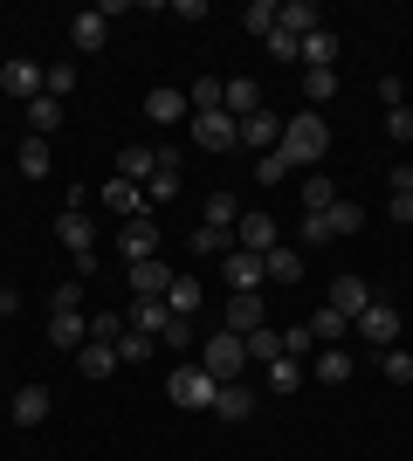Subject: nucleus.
Masks as SVG:
<instances>
[{"instance_id": "obj_44", "label": "nucleus", "mask_w": 413, "mask_h": 461, "mask_svg": "<svg viewBox=\"0 0 413 461\" xmlns=\"http://www.w3.org/2000/svg\"><path fill=\"white\" fill-rule=\"evenodd\" d=\"M56 124H62V104H56V96H35V104H28V131H56Z\"/></svg>"}, {"instance_id": "obj_29", "label": "nucleus", "mask_w": 413, "mask_h": 461, "mask_svg": "<svg viewBox=\"0 0 413 461\" xmlns=\"http://www.w3.org/2000/svg\"><path fill=\"white\" fill-rule=\"evenodd\" d=\"M386 213H393V221H413V166H393V173H386Z\"/></svg>"}, {"instance_id": "obj_32", "label": "nucleus", "mask_w": 413, "mask_h": 461, "mask_svg": "<svg viewBox=\"0 0 413 461\" xmlns=\"http://www.w3.org/2000/svg\"><path fill=\"white\" fill-rule=\"evenodd\" d=\"M296 200H303V213H331L337 186H331L324 173H303V179H296Z\"/></svg>"}, {"instance_id": "obj_52", "label": "nucleus", "mask_w": 413, "mask_h": 461, "mask_svg": "<svg viewBox=\"0 0 413 461\" xmlns=\"http://www.w3.org/2000/svg\"><path fill=\"white\" fill-rule=\"evenodd\" d=\"M386 138H400V145H413V104H400V111H386Z\"/></svg>"}, {"instance_id": "obj_23", "label": "nucleus", "mask_w": 413, "mask_h": 461, "mask_svg": "<svg viewBox=\"0 0 413 461\" xmlns=\"http://www.w3.org/2000/svg\"><path fill=\"white\" fill-rule=\"evenodd\" d=\"M262 276H269V283H303V249H290V241H275L269 255H262Z\"/></svg>"}, {"instance_id": "obj_39", "label": "nucleus", "mask_w": 413, "mask_h": 461, "mask_svg": "<svg viewBox=\"0 0 413 461\" xmlns=\"http://www.w3.org/2000/svg\"><path fill=\"white\" fill-rule=\"evenodd\" d=\"M296 83H303V96H310V111H324V104L337 96V69H303Z\"/></svg>"}, {"instance_id": "obj_50", "label": "nucleus", "mask_w": 413, "mask_h": 461, "mask_svg": "<svg viewBox=\"0 0 413 461\" xmlns=\"http://www.w3.org/2000/svg\"><path fill=\"white\" fill-rule=\"evenodd\" d=\"M262 41H269V56H275V62H296V49H303V41H296L290 28H269Z\"/></svg>"}, {"instance_id": "obj_5", "label": "nucleus", "mask_w": 413, "mask_h": 461, "mask_svg": "<svg viewBox=\"0 0 413 461\" xmlns=\"http://www.w3.org/2000/svg\"><path fill=\"white\" fill-rule=\"evenodd\" d=\"M186 138H193L200 152H235L241 145V124L228 111H207V117H193V124H186Z\"/></svg>"}, {"instance_id": "obj_48", "label": "nucleus", "mask_w": 413, "mask_h": 461, "mask_svg": "<svg viewBox=\"0 0 413 461\" xmlns=\"http://www.w3.org/2000/svg\"><path fill=\"white\" fill-rule=\"evenodd\" d=\"M241 28H248V35H269V28H275V0H256V7H248V14H241Z\"/></svg>"}, {"instance_id": "obj_1", "label": "nucleus", "mask_w": 413, "mask_h": 461, "mask_svg": "<svg viewBox=\"0 0 413 461\" xmlns=\"http://www.w3.org/2000/svg\"><path fill=\"white\" fill-rule=\"evenodd\" d=\"M275 152L290 158L296 173H317V166H324V152H331V124H324V111L283 117V145H275Z\"/></svg>"}, {"instance_id": "obj_46", "label": "nucleus", "mask_w": 413, "mask_h": 461, "mask_svg": "<svg viewBox=\"0 0 413 461\" xmlns=\"http://www.w3.org/2000/svg\"><path fill=\"white\" fill-rule=\"evenodd\" d=\"M118 358H124V366H152V338H145V330H124V338H118Z\"/></svg>"}, {"instance_id": "obj_21", "label": "nucleus", "mask_w": 413, "mask_h": 461, "mask_svg": "<svg viewBox=\"0 0 413 461\" xmlns=\"http://www.w3.org/2000/svg\"><path fill=\"white\" fill-rule=\"evenodd\" d=\"M152 173H158V145H124L118 152V179H131V186H152Z\"/></svg>"}, {"instance_id": "obj_7", "label": "nucleus", "mask_w": 413, "mask_h": 461, "mask_svg": "<svg viewBox=\"0 0 413 461\" xmlns=\"http://www.w3.org/2000/svg\"><path fill=\"white\" fill-rule=\"evenodd\" d=\"M118 255H124V262H152V255H158V221H152V213H138V221L118 228Z\"/></svg>"}, {"instance_id": "obj_45", "label": "nucleus", "mask_w": 413, "mask_h": 461, "mask_svg": "<svg viewBox=\"0 0 413 461\" xmlns=\"http://www.w3.org/2000/svg\"><path fill=\"white\" fill-rule=\"evenodd\" d=\"M256 179H262V186H283V179H296V166H290L283 152H262V158H256Z\"/></svg>"}, {"instance_id": "obj_54", "label": "nucleus", "mask_w": 413, "mask_h": 461, "mask_svg": "<svg viewBox=\"0 0 413 461\" xmlns=\"http://www.w3.org/2000/svg\"><path fill=\"white\" fill-rule=\"evenodd\" d=\"M379 96H386V111H400L407 104V77H379Z\"/></svg>"}, {"instance_id": "obj_2", "label": "nucleus", "mask_w": 413, "mask_h": 461, "mask_svg": "<svg viewBox=\"0 0 413 461\" xmlns=\"http://www.w3.org/2000/svg\"><path fill=\"white\" fill-rule=\"evenodd\" d=\"M200 372L220 385H235L241 372H248V345H241L235 330H207V351H200Z\"/></svg>"}, {"instance_id": "obj_27", "label": "nucleus", "mask_w": 413, "mask_h": 461, "mask_svg": "<svg viewBox=\"0 0 413 461\" xmlns=\"http://www.w3.org/2000/svg\"><path fill=\"white\" fill-rule=\"evenodd\" d=\"M296 62H303V69H337V35H331V28H317V35H303Z\"/></svg>"}, {"instance_id": "obj_20", "label": "nucleus", "mask_w": 413, "mask_h": 461, "mask_svg": "<svg viewBox=\"0 0 413 461\" xmlns=\"http://www.w3.org/2000/svg\"><path fill=\"white\" fill-rule=\"evenodd\" d=\"M124 283H131V296H166V289H173V269H166V262H124Z\"/></svg>"}, {"instance_id": "obj_34", "label": "nucleus", "mask_w": 413, "mask_h": 461, "mask_svg": "<svg viewBox=\"0 0 413 461\" xmlns=\"http://www.w3.org/2000/svg\"><path fill=\"white\" fill-rule=\"evenodd\" d=\"M310 372H317V379H324V385H345V379H352V351L324 345V351H317V358H310Z\"/></svg>"}, {"instance_id": "obj_55", "label": "nucleus", "mask_w": 413, "mask_h": 461, "mask_svg": "<svg viewBox=\"0 0 413 461\" xmlns=\"http://www.w3.org/2000/svg\"><path fill=\"white\" fill-rule=\"evenodd\" d=\"M69 269H76V283H90V276H97V249H83V255H69Z\"/></svg>"}, {"instance_id": "obj_28", "label": "nucleus", "mask_w": 413, "mask_h": 461, "mask_svg": "<svg viewBox=\"0 0 413 461\" xmlns=\"http://www.w3.org/2000/svg\"><path fill=\"white\" fill-rule=\"evenodd\" d=\"M103 213H118V221H138V213H145V193H138L131 179H111V186H103Z\"/></svg>"}, {"instance_id": "obj_30", "label": "nucleus", "mask_w": 413, "mask_h": 461, "mask_svg": "<svg viewBox=\"0 0 413 461\" xmlns=\"http://www.w3.org/2000/svg\"><path fill=\"white\" fill-rule=\"evenodd\" d=\"M324 221H331V241H352V234L365 228V207H358V200H345V193H337V200H331V213H324Z\"/></svg>"}, {"instance_id": "obj_22", "label": "nucleus", "mask_w": 413, "mask_h": 461, "mask_svg": "<svg viewBox=\"0 0 413 461\" xmlns=\"http://www.w3.org/2000/svg\"><path fill=\"white\" fill-rule=\"evenodd\" d=\"M103 41H111V21H103L97 7H90V14H76V21H69V49H76V56H97Z\"/></svg>"}, {"instance_id": "obj_41", "label": "nucleus", "mask_w": 413, "mask_h": 461, "mask_svg": "<svg viewBox=\"0 0 413 461\" xmlns=\"http://www.w3.org/2000/svg\"><path fill=\"white\" fill-rule=\"evenodd\" d=\"M83 303H90V283H76V276L49 289V317H56V310H83Z\"/></svg>"}, {"instance_id": "obj_25", "label": "nucleus", "mask_w": 413, "mask_h": 461, "mask_svg": "<svg viewBox=\"0 0 413 461\" xmlns=\"http://www.w3.org/2000/svg\"><path fill=\"white\" fill-rule=\"evenodd\" d=\"M275 28H290V35L303 41V35H317V28H324V14H317L310 0H275Z\"/></svg>"}, {"instance_id": "obj_42", "label": "nucleus", "mask_w": 413, "mask_h": 461, "mask_svg": "<svg viewBox=\"0 0 413 461\" xmlns=\"http://www.w3.org/2000/svg\"><path fill=\"white\" fill-rule=\"evenodd\" d=\"M220 83L228 77H200L193 90H186V104H193V117H207V111H220Z\"/></svg>"}, {"instance_id": "obj_17", "label": "nucleus", "mask_w": 413, "mask_h": 461, "mask_svg": "<svg viewBox=\"0 0 413 461\" xmlns=\"http://www.w3.org/2000/svg\"><path fill=\"white\" fill-rule=\"evenodd\" d=\"M186 111H193V104H186V90L152 83V96H145V117H152V124H186Z\"/></svg>"}, {"instance_id": "obj_33", "label": "nucleus", "mask_w": 413, "mask_h": 461, "mask_svg": "<svg viewBox=\"0 0 413 461\" xmlns=\"http://www.w3.org/2000/svg\"><path fill=\"white\" fill-rule=\"evenodd\" d=\"M76 62H49V69H41V96H56V104H69V96H76Z\"/></svg>"}, {"instance_id": "obj_31", "label": "nucleus", "mask_w": 413, "mask_h": 461, "mask_svg": "<svg viewBox=\"0 0 413 461\" xmlns=\"http://www.w3.org/2000/svg\"><path fill=\"white\" fill-rule=\"evenodd\" d=\"M200 303H207V289H200V276H173V289H166V310H173V317H193Z\"/></svg>"}, {"instance_id": "obj_40", "label": "nucleus", "mask_w": 413, "mask_h": 461, "mask_svg": "<svg viewBox=\"0 0 413 461\" xmlns=\"http://www.w3.org/2000/svg\"><path fill=\"white\" fill-rule=\"evenodd\" d=\"M241 345H248V366H269V358H283V330H248V338H241Z\"/></svg>"}, {"instance_id": "obj_16", "label": "nucleus", "mask_w": 413, "mask_h": 461, "mask_svg": "<svg viewBox=\"0 0 413 461\" xmlns=\"http://www.w3.org/2000/svg\"><path fill=\"white\" fill-rule=\"evenodd\" d=\"M324 303H331L337 317H358V310L373 303V283H365V276H337V283L324 289Z\"/></svg>"}, {"instance_id": "obj_53", "label": "nucleus", "mask_w": 413, "mask_h": 461, "mask_svg": "<svg viewBox=\"0 0 413 461\" xmlns=\"http://www.w3.org/2000/svg\"><path fill=\"white\" fill-rule=\"evenodd\" d=\"M296 241H310V249H324V241H331V221H324V213H303V228H296Z\"/></svg>"}, {"instance_id": "obj_9", "label": "nucleus", "mask_w": 413, "mask_h": 461, "mask_svg": "<svg viewBox=\"0 0 413 461\" xmlns=\"http://www.w3.org/2000/svg\"><path fill=\"white\" fill-rule=\"evenodd\" d=\"M283 234H275V221H269V207H256V213H241L235 221V249H248V255H269Z\"/></svg>"}, {"instance_id": "obj_10", "label": "nucleus", "mask_w": 413, "mask_h": 461, "mask_svg": "<svg viewBox=\"0 0 413 461\" xmlns=\"http://www.w3.org/2000/svg\"><path fill=\"white\" fill-rule=\"evenodd\" d=\"M49 345L56 351H83L90 345V310H56V317H49Z\"/></svg>"}, {"instance_id": "obj_51", "label": "nucleus", "mask_w": 413, "mask_h": 461, "mask_svg": "<svg viewBox=\"0 0 413 461\" xmlns=\"http://www.w3.org/2000/svg\"><path fill=\"white\" fill-rule=\"evenodd\" d=\"M379 366H386V379H393V385H413V351H386Z\"/></svg>"}, {"instance_id": "obj_19", "label": "nucleus", "mask_w": 413, "mask_h": 461, "mask_svg": "<svg viewBox=\"0 0 413 461\" xmlns=\"http://www.w3.org/2000/svg\"><path fill=\"white\" fill-rule=\"evenodd\" d=\"M49 406H56V400H49V385H21L14 400H7V420H14V427H41V420H49Z\"/></svg>"}, {"instance_id": "obj_15", "label": "nucleus", "mask_w": 413, "mask_h": 461, "mask_svg": "<svg viewBox=\"0 0 413 461\" xmlns=\"http://www.w3.org/2000/svg\"><path fill=\"white\" fill-rule=\"evenodd\" d=\"M220 111L235 117V124H241V117H256L262 111V83L256 77H228V83H220Z\"/></svg>"}, {"instance_id": "obj_3", "label": "nucleus", "mask_w": 413, "mask_h": 461, "mask_svg": "<svg viewBox=\"0 0 413 461\" xmlns=\"http://www.w3.org/2000/svg\"><path fill=\"white\" fill-rule=\"evenodd\" d=\"M352 330H358V338H365L373 351H393V345H400V303L373 296V303H365V310L352 317Z\"/></svg>"}, {"instance_id": "obj_13", "label": "nucleus", "mask_w": 413, "mask_h": 461, "mask_svg": "<svg viewBox=\"0 0 413 461\" xmlns=\"http://www.w3.org/2000/svg\"><path fill=\"white\" fill-rule=\"evenodd\" d=\"M0 90L21 96V104H35V96H41V62H28V56L0 62Z\"/></svg>"}, {"instance_id": "obj_18", "label": "nucleus", "mask_w": 413, "mask_h": 461, "mask_svg": "<svg viewBox=\"0 0 413 461\" xmlns=\"http://www.w3.org/2000/svg\"><path fill=\"white\" fill-rule=\"evenodd\" d=\"M124 324L145 330V338H158V330L173 324V310H166V296H131V303H124Z\"/></svg>"}, {"instance_id": "obj_11", "label": "nucleus", "mask_w": 413, "mask_h": 461, "mask_svg": "<svg viewBox=\"0 0 413 461\" xmlns=\"http://www.w3.org/2000/svg\"><path fill=\"white\" fill-rule=\"evenodd\" d=\"M241 145H248L256 158H262V152H275V145H283V117H275L269 104H262L256 117H241Z\"/></svg>"}, {"instance_id": "obj_43", "label": "nucleus", "mask_w": 413, "mask_h": 461, "mask_svg": "<svg viewBox=\"0 0 413 461\" xmlns=\"http://www.w3.org/2000/svg\"><path fill=\"white\" fill-rule=\"evenodd\" d=\"M124 330H131V324H124V310H90V338H103V345H118Z\"/></svg>"}, {"instance_id": "obj_36", "label": "nucleus", "mask_w": 413, "mask_h": 461, "mask_svg": "<svg viewBox=\"0 0 413 461\" xmlns=\"http://www.w3.org/2000/svg\"><path fill=\"white\" fill-rule=\"evenodd\" d=\"M14 166H21V173H28V179H49V166H56V158H49V138H21Z\"/></svg>"}, {"instance_id": "obj_14", "label": "nucleus", "mask_w": 413, "mask_h": 461, "mask_svg": "<svg viewBox=\"0 0 413 461\" xmlns=\"http://www.w3.org/2000/svg\"><path fill=\"white\" fill-rule=\"evenodd\" d=\"M269 317H262V289L256 296H228L220 303V330H235V338H248V330H262Z\"/></svg>"}, {"instance_id": "obj_37", "label": "nucleus", "mask_w": 413, "mask_h": 461, "mask_svg": "<svg viewBox=\"0 0 413 461\" xmlns=\"http://www.w3.org/2000/svg\"><path fill=\"white\" fill-rule=\"evenodd\" d=\"M200 221H207V228H235V221H241V200H235L228 186H214V193H207V213H200Z\"/></svg>"}, {"instance_id": "obj_24", "label": "nucleus", "mask_w": 413, "mask_h": 461, "mask_svg": "<svg viewBox=\"0 0 413 461\" xmlns=\"http://www.w3.org/2000/svg\"><path fill=\"white\" fill-rule=\"evenodd\" d=\"M118 366H124V358H118V345H103V338H90V345L76 351V372H83L90 385H97V379H111Z\"/></svg>"}, {"instance_id": "obj_47", "label": "nucleus", "mask_w": 413, "mask_h": 461, "mask_svg": "<svg viewBox=\"0 0 413 461\" xmlns=\"http://www.w3.org/2000/svg\"><path fill=\"white\" fill-rule=\"evenodd\" d=\"M283 351L310 366V358H317V338H310V324H290V330H283Z\"/></svg>"}, {"instance_id": "obj_26", "label": "nucleus", "mask_w": 413, "mask_h": 461, "mask_svg": "<svg viewBox=\"0 0 413 461\" xmlns=\"http://www.w3.org/2000/svg\"><path fill=\"white\" fill-rule=\"evenodd\" d=\"M56 241L69 255H83L90 241H97V221H90V213H56Z\"/></svg>"}, {"instance_id": "obj_35", "label": "nucleus", "mask_w": 413, "mask_h": 461, "mask_svg": "<svg viewBox=\"0 0 413 461\" xmlns=\"http://www.w3.org/2000/svg\"><path fill=\"white\" fill-rule=\"evenodd\" d=\"M186 249H193V255H220V262H228V255H235V228H207V221H200Z\"/></svg>"}, {"instance_id": "obj_56", "label": "nucleus", "mask_w": 413, "mask_h": 461, "mask_svg": "<svg viewBox=\"0 0 413 461\" xmlns=\"http://www.w3.org/2000/svg\"><path fill=\"white\" fill-rule=\"evenodd\" d=\"M0 296H7V283H0Z\"/></svg>"}, {"instance_id": "obj_6", "label": "nucleus", "mask_w": 413, "mask_h": 461, "mask_svg": "<svg viewBox=\"0 0 413 461\" xmlns=\"http://www.w3.org/2000/svg\"><path fill=\"white\" fill-rule=\"evenodd\" d=\"M220 283H228V296H256L269 276H262V255H248V249H235L228 262H220Z\"/></svg>"}, {"instance_id": "obj_8", "label": "nucleus", "mask_w": 413, "mask_h": 461, "mask_svg": "<svg viewBox=\"0 0 413 461\" xmlns=\"http://www.w3.org/2000/svg\"><path fill=\"white\" fill-rule=\"evenodd\" d=\"M256 385H248V379H235V385H220V393H214V420H228V427H241V420H256Z\"/></svg>"}, {"instance_id": "obj_38", "label": "nucleus", "mask_w": 413, "mask_h": 461, "mask_svg": "<svg viewBox=\"0 0 413 461\" xmlns=\"http://www.w3.org/2000/svg\"><path fill=\"white\" fill-rule=\"evenodd\" d=\"M345 330H352V317H337L331 303H317V310H310V338H317V345H337Z\"/></svg>"}, {"instance_id": "obj_49", "label": "nucleus", "mask_w": 413, "mask_h": 461, "mask_svg": "<svg viewBox=\"0 0 413 461\" xmlns=\"http://www.w3.org/2000/svg\"><path fill=\"white\" fill-rule=\"evenodd\" d=\"M193 338H200V330H193V317H173V324L158 330V345H173V351H186Z\"/></svg>"}, {"instance_id": "obj_12", "label": "nucleus", "mask_w": 413, "mask_h": 461, "mask_svg": "<svg viewBox=\"0 0 413 461\" xmlns=\"http://www.w3.org/2000/svg\"><path fill=\"white\" fill-rule=\"evenodd\" d=\"M303 379H310V366H303V358H290V351L262 366V385H269L275 400H290V393H303Z\"/></svg>"}, {"instance_id": "obj_4", "label": "nucleus", "mask_w": 413, "mask_h": 461, "mask_svg": "<svg viewBox=\"0 0 413 461\" xmlns=\"http://www.w3.org/2000/svg\"><path fill=\"white\" fill-rule=\"evenodd\" d=\"M214 393H220V379H207L200 366H173V379H166V400L193 406V413H214Z\"/></svg>"}]
</instances>
